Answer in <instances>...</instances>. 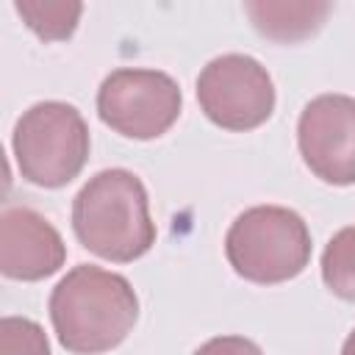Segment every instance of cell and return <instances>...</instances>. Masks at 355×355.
<instances>
[{"label": "cell", "mask_w": 355, "mask_h": 355, "mask_svg": "<svg viewBox=\"0 0 355 355\" xmlns=\"http://www.w3.org/2000/svg\"><path fill=\"white\" fill-rule=\"evenodd\" d=\"M72 230L97 258L128 263L155 241L144 183L128 169L97 172L72 202Z\"/></svg>", "instance_id": "2"}, {"label": "cell", "mask_w": 355, "mask_h": 355, "mask_svg": "<svg viewBox=\"0 0 355 355\" xmlns=\"http://www.w3.org/2000/svg\"><path fill=\"white\" fill-rule=\"evenodd\" d=\"M330 3H247L244 11L250 14L258 33L272 42H300L311 36L322 19L330 14Z\"/></svg>", "instance_id": "9"}, {"label": "cell", "mask_w": 355, "mask_h": 355, "mask_svg": "<svg viewBox=\"0 0 355 355\" xmlns=\"http://www.w3.org/2000/svg\"><path fill=\"white\" fill-rule=\"evenodd\" d=\"M0 355H50V344L33 319L6 316L0 322Z\"/></svg>", "instance_id": "12"}, {"label": "cell", "mask_w": 355, "mask_h": 355, "mask_svg": "<svg viewBox=\"0 0 355 355\" xmlns=\"http://www.w3.org/2000/svg\"><path fill=\"white\" fill-rule=\"evenodd\" d=\"M14 158L19 175L44 189L75 180L89 158V128L80 111L61 100L31 105L14 128Z\"/></svg>", "instance_id": "4"}, {"label": "cell", "mask_w": 355, "mask_h": 355, "mask_svg": "<svg viewBox=\"0 0 355 355\" xmlns=\"http://www.w3.org/2000/svg\"><path fill=\"white\" fill-rule=\"evenodd\" d=\"M297 144L305 166L324 183H355V97L319 94L297 122Z\"/></svg>", "instance_id": "7"}, {"label": "cell", "mask_w": 355, "mask_h": 355, "mask_svg": "<svg viewBox=\"0 0 355 355\" xmlns=\"http://www.w3.org/2000/svg\"><path fill=\"white\" fill-rule=\"evenodd\" d=\"M180 89L158 69H114L97 92L100 119L128 139H158L180 116Z\"/></svg>", "instance_id": "5"}, {"label": "cell", "mask_w": 355, "mask_h": 355, "mask_svg": "<svg viewBox=\"0 0 355 355\" xmlns=\"http://www.w3.org/2000/svg\"><path fill=\"white\" fill-rule=\"evenodd\" d=\"M322 280L341 297L355 302V225L341 227L322 252Z\"/></svg>", "instance_id": "10"}, {"label": "cell", "mask_w": 355, "mask_h": 355, "mask_svg": "<svg viewBox=\"0 0 355 355\" xmlns=\"http://www.w3.org/2000/svg\"><path fill=\"white\" fill-rule=\"evenodd\" d=\"M17 14L25 19V25L44 42H58L72 36L83 6L80 3H14Z\"/></svg>", "instance_id": "11"}, {"label": "cell", "mask_w": 355, "mask_h": 355, "mask_svg": "<svg viewBox=\"0 0 355 355\" xmlns=\"http://www.w3.org/2000/svg\"><path fill=\"white\" fill-rule=\"evenodd\" d=\"M67 247L61 233L28 205L0 214V272L11 280H42L61 269Z\"/></svg>", "instance_id": "8"}, {"label": "cell", "mask_w": 355, "mask_h": 355, "mask_svg": "<svg viewBox=\"0 0 355 355\" xmlns=\"http://www.w3.org/2000/svg\"><path fill=\"white\" fill-rule=\"evenodd\" d=\"M233 272L250 283H283L297 277L311 258V233L302 216L283 205H255L236 216L225 236Z\"/></svg>", "instance_id": "3"}, {"label": "cell", "mask_w": 355, "mask_h": 355, "mask_svg": "<svg viewBox=\"0 0 355 355\" xmlns=\"http://www.w3.org/2000/svg\"><path fill=\"white\" fill-rule=\"evenodd\" d=\"M139 319L133 286L108 269L80 263L50 294V322L64 349L100 355L119 347Z\"/></svg>", "instance_id": "1"}, {"label": "cell", "mask_w": 355, "mask_h": 355, "mask_svg": "<svg viewBox=\"0 0 355 355\" xmlns=\"http://www.w3.org/2000/svg\"><path fill=\"white\" fill-rule=\"evenodd\" d=\"M194 355H263L261 347L244 336H216L205 341Z\"/></svg>", "instance_id": "13"}, {"label": "cell", "mask_w": 355, "mask_h": 355, "mask_svg": "<svg viewBox=\"0 0 355 355\" xmlns=\"http://www.w3.org/2000/svg\"><path fill=\"white\" fill-rule=\"evenodd\" d=\"M341 355H355V330L347 336V341H344V347H341Z\"/></svg>", "instance_id": "14"}, {"label": "cell", "mask_w": 355, "mask_h": 355, "mask_svg": "<svg viewBox=\"0 0 355 355\" xmlns=\"http://www.w3.org/2000/svg\"><path fill=\"white\" fill-rule=\"evenodd\" d=\"M197 100L214 125L225 130H252L275 111V83L255 58L227 53L202 67Z\"/></svg>", "instance_id": "6"}]
</instances>
